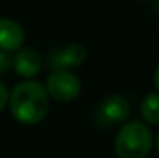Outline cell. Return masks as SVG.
<instances>
[{"label":"cell","instance_id":"1","mask_svg":"<svg viewBox=\"0 0 159 158\" xmlns=\"http://www.w3.org/2000/svg\"><path fill=\"white\" fill-rule=\"evenodd\" d=\"M8 101L12 116L19 122L28 126L40 122L47 116L50 107V96L45 87L31 79L17 84Z\"/></svg>","mask_w":159,"mask_h":158},{"label":"cell","instance_id":"2","mask_svg":"<svg viewBox=\"0 0 159 158\" xmlns=\"http://www.w3.org/2000/svg\"><path fill=\"white\" fill-rule=\"evenodd\" d=\"M153 147V135L150 129L133 121L119 130L114 140V152L119 158H145Z\"/></svg>","mask_w":159,"mask_h":158},{"label":"cell","instance_id":"3","mask_svg":"<svg viewBox=\"0 0 159 158\" xmlns=\"http://www.w3.org/2000/svg\"><path fill=\"white\" fill-rule=\"evenodd\" d=\"M48 96L59 103H70L76 99L82 90V84L76 74L68 70H56L50 74L45 87Z\"/></svg>","mask_w":159,"mask_h":158},{"label":"cell","instance_id":"4","mask_svg":"<svg viewBox=\"0 0 159 158\" xmlns=\"http://www.w3.org/2000/svg\"><path fill=\"white\" fill-rule=\"evenodd\" d=\"M87 60V48L82 44H70L65 48H54L48 54V65L56 70L79 67Z\"/></svg>","mask_w":159,"mask_h":158},{"label":"cell","instance_id":"5","mask_svg":"<svg viewBox=\"0 0 159 158\" xmlns=\"http://www.w3.org/2000/svg\"><path fill=\"white\" fill-rule=\"evenodd\" d=\"M43 59L34 48H20L12 59V67L16 73L25 79L37 76L42 70Z\"/></svg>","mask_w":159,"mask_h":158},{"label":"cell","instance_id":"6","mask_svg":"<svg viewBox=\"0 0 159 158\" xmlns=\"http://www.w3.org/2000/svg\"><path fill=\"white\" fill-rule=\"evenodd\" d=\"M128 115H130V105L122 95L107 96L99 108V116L102 118L104 122H108V124L122 122L128 118Z\"/></svg>","mask_w":159,"mask_h":158},{"label":"cell","instance_id":"7","mask_svg":"<svg viewBox=\"0 0 159 158\" xmlns=\"http://www.w3.org/2000/svg\"><path fill=\"white\" fill-rule=\"evenodd\" d=\"M25 42V31L16 20L0 19V50L6 53L19 51Z\"/></svg>","mask_w":159,"mask_h":158},{"label":"cell","instance_id":"8","mask_svg":"<svg viewBox=\"0 0 159 158\" xmlns=\"http://www.w3.org/2000/svg\"><path fill=\"white\" fill-rule=\"evenodd\" d=\"M142 118L148 124H159V95L148 93L141 104Z\"/></svg>","mask_w":159,"mask_h":158},{"label":"cell","instance_id":"9","mask_svg":"<svg viewBox=\"0 0 159 158\" xmlns=\"http://www.w3.org/2000/svg\"><path fill=\"white\" fill-rule=\"evenodd\" d=\"M11 65H12V59L9 57V54L3 50H0V74L8 71Z\"/></svg>","mask_w":159,"mask_h":158},{"label":"cell","instance_id":"10","mask_svg":"<svg viewBox=\"0 0 159 158\" xmlns=\"http://www.w3.org/2000/svg\"><path fill=\"white\" fill-rule=\"evenodd\" d=\"M8 89H6V85L0 81V112L6 107V104H8Z\"/></svg>","mask_w":159,"mask_h":158},{"label":"cell","instance_id":"11","mask_svg":"<svg viewBox=\"0 0 159 158\" xmlns=\"http://www.w3.org/2000/svg\"><path fill=\"white\" fill-rule=\"evenodd\" d=\"M153 82H155L156 89L159 90V64H158V67H156V70H155V74H153Z\"/></svg>","mask_w":159,"mask_h":158},{"label":"cell","instance_id":"12","mask_svg":"<svg viewBox=\"0 0 159 158\" xmlns=\"http://www.w3.org/2000/svg\"><path fill=\"white\" fill-rule=\"evenodd\" d=\"M156 149H158V154H159V133L156 135Z\"/></svg>","mask_w":159,"mask_h":158},{"label":"cell","instance_id":"13","mask_svg":"<svg viewBox=\"0 0 159 158\" xmlns=\"http://www.w3.org/2000/svg\"><path fill=\"white\" fill-rule=\"evenodd\" d=\"M142 2H150V0H142Z\"/></svg>","mask_w":159,"mask_h":158},{"label":"cell","instance_id":"14","mask_svg":"<svg viewBox=\"0 0 159 158\" xmlns=\"http://www.w3.org/2000/svg\"><path fill=\"white\" fill-rule=\"evenodd\" d=\"M158 9H159V3H158Z\"/></svg>","mask_w":159,"mask_h":158}]
</instances>
